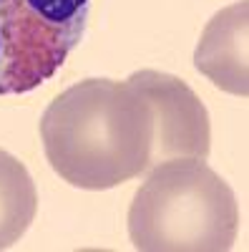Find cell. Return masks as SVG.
Masks as SVG:
<instances>
[{"instance_id": "6", "label": "cell", "mask_w": 249, "mask_h": 252, "mask_svg": "<svg viewBox=\"0 0 249 252\" xmlns=\"http://www.w3.org/2000/svg\"><path fill=\"white\" fill-rule=\"evenodd\" d=\"M38 212L35 182L26 164L0 149V250L13 247L28 232Z\"/></svg>"}, {"instance_id": "1", "label": "cell", "mask_w": 249, "mask_h": 252, "mask_svg": "<svg viewBox=\"0 0 249 252\" xmlns=\"http://www.w3.org/2000/svg\"><path fill=\"white\" fill-rule=\"evenodd\" d=\"M40 139L53 172L78 189H113L156 166L151 103L129 78H86L58 94Z\"/></svg>"}, {"instance_id": "2", "label": "cell", "mask_w": 249, "mask_h": 252, "mask_svg": "<svg viewBox=\"0 0 249 252\" xmlns=\"http://www.w3.org/2000/svg\"><path fill=\"white\" fill-rule=\"evenodd\" d=\"M237 232V197L206 159L156 164L129 207V240L141 252H226Z\"/></svg>"}, {"instance_id": "3", "label": "cell", "mask_w": 249, "mask_h": 252, "mask_svg": "<svg viewBox=\"0 0 249 252\" xmlns=\"http://www.w3.org/2000/svg\"><path fill=\"white\" fill-rule=\"evenodd\" d=\"M91 0H0V96L51 81L83 40Z\"/></svg>"}, {"instance_id": "5", "label": "cell", "mask_w": 249, "mask_h": 252, "mask_svg": "<svg viewBox=\"0 0 249 252\" xmlns=\"http://www.w3.org/2000/svg\"><path fill=\"white\" fill-rule=\"evenodd\" d=\"M194 66L217 89L242 98L249 96V0L219 10L206 23Z\"/></svg>"}, {"instance_id": "4", "label": "cell", "mask_w": 249, "mask_h": 252, "mask_svg": "<svg viewBox=\"0 0 249 252\" xmlns=\"http://www.w3.org/2000/svg\"><path fill=\"white\" fill-rule=\"evenodd\" d=\"M154 111L156 164L169 159H206L212 152V124L201 98L171 73L141 68L129 76Z\"/></svg>"}]
</instances>
